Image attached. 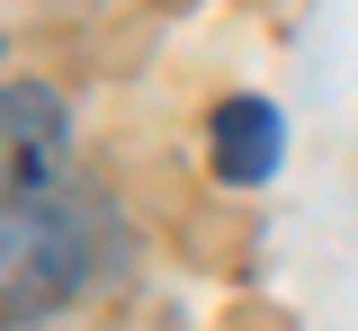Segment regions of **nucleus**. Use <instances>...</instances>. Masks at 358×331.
<instances>
[{
	"instance_id": "obj_2",
	"label": "nucleus",
	"mask_w": 358,
	"mask_h": 331,
	"mask_svg": "<svg viewBox=\"0 0 358 331\" xmlns=\"http://www.w3.org/2000/svg\"><path fill=\"white\" fill-rule=\"evenodd\" d=\"M63 152H72V108L45 81H0V206L54 189Z\"/></svg>"
},
{
	"instance_id": "obj_1",
	"label": "nucleus",
	"mask_w": 358,
	"mask_h": 331,
	"mask_svg": "<svg viewBox=\"0 0 358 331\" xmlns=\"http://www.w3.org/2000/svg\"><path fill=\"white\" fill-rule=\"evenodd\" d=\"M126 260V233L99 197H9L0 206V314L9 323H36V314H63L81 304L90 286Z\"/></svg>"
},
{
	"instance_id": "obj_3",
	"label": "nucleus",
	"mask_w": 358,
	"mask_h": 331,
	"mask_svg": "<svg viewBox=\"0 0 358 331\" xmlns=\"http://www.w3.org/2000/svg\"><path fill=\"white\" fill-rule=\"evenodd\" d=\"M206 152H215L224 189H260L268 170H278V152H287V126H278L268 98H224L215 117H206Z\"/></svg>"
}]
</instances>
